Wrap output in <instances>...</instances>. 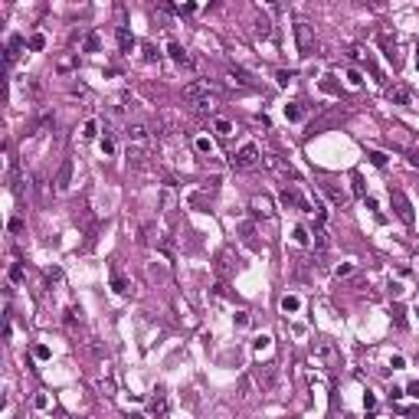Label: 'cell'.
<instances>
[{
	"instance_id": "1",
	"label": "cell",
	"mask_w": 419,
	"mask_h": 419,
	"mask_svg": "<svg viewBox=\"0 0 419 419\" xmlns=\"http://www.w3.org/2000/svg\"><path fill=\"white\" fill-rule=\"evenodd\" d=\"M183 98H187L190 108H197V111H213L216 102H220V92H216L210 82H190V85L183 88Z\"/></svg>"
},
{
	"instance_id": "2",
	"label": "cell",
	"mask_w": 419,
	"mask_h": 419,
	"mask_svg": "<svg viewBox=\"0 0 419 419\" xmlns=\"http://www.w3.org/2000/svg\"><path fill=\"white\" fill-rule=\"evenodd\" d=\"M259 161H262V151L255 148L252 141H246L243 148H239L236 154H233V161H230V164L236 167V170H249V167H255Z\"/></svg>"
},
{
	"instance_id": "3",
	"label": "cell",
	"mask_w": 419,
	"mask_h": 419,
	"mask_svg": "<svg viewBox=\"0 0 419 419\" xmlns=\"http://www.w3.org/2000/svg\"><path fill=\"white\" fill-rule=\"evenodd\" d=\"M295 43H298L301 56H311V49H315V26H311L308 20H298V23H295Z\"/></svg>"
},
{
	"instance_id": "4",
	"label": "cell",
	"mask_w": 419,
	"mask_h": 419,
	"mask_svg": "<svg viewBox=\"0 0 419 419\" xmlns=\"http://www.w3.org/2000/svg\"><path fill=\"white\" fill-rule=\"evenodd\" d=\"M390 206L396 210V216L403 223H413L416 216H413V206H410V200H406V193L403 190H390Z\"/></svg>"
},
{
	"instance_id": "5",
	"label": "cell",
	"mask_w": 419,
	"mask_h": 419,
	"mask_svg": "<svg viewBox=\"0 0 419 419\" xmlns=\"http://www.w3.org/2000/svg\"><path fill=\"white\" fill-rule=\"evenodd\" d=\"M125 135H128V144H131V148H144V151H148V144H151V131H148V125L135 121V125H128V128H125Z\"/></svg>"
},
{
	"instance_id": "6",
	"label": "cell",
	"mask_w": 419,
	"mask_h": 419,
	"mask_svg": "<svg viewBox=\"0 0 419 419\" xmlns=\"http://www.w3.org/2000/svg\"><path fill=\"white\" fill-rule=\"evenodd\" d=\"M315 360H318V364H325V367H337L340 364V357H337V350H334L331 340H318V344H315Z\"/></svg>"
},
{
	"instance_id": "7",
	"label": "cell",
	"mask_w": 419,
	"mask_h": 419,
	"mask_svg": "<svg viewBox=\"0 0 419 419\" xmlns=\"http://www.w3.org/2000/svg\"><path fill=\"white\" fill-rule=\"evenodd\" d=\"M72 170H76V164H72V158H66L59 164V174H56V193H66L72 187Z\"/></svg>"
},
{
	"instance_id": "8",
	"label": "cell",
	"mask_w": 419,
	"mask_h": 419,
	"mask_svg": "<svg viewBox=\"0 0 419 419\" xmlns=\"http://www.w3.org/2000/svg\"><path fill=\"white\" fill-rule=\"evenodd\" d=\"M249 210H252V216H255V220H259V216H262V220H269V216L275 213V210H272V200H269V197H252Z\"/></svg>"
},
{
	"instance_id": "9",
	"label": "cell",
	"mask_w": 419,
	"mask_h": 419,
	"mask_svg": "<svg viewBox=\"0 0 419 419\" xmlns=\"http://www.w3.org/2000/svg\"><path fill=\"white\" fill-rule=\"evenodd\" d=\"M167 56H170V59H174L177 66H193V59H190V53H187V49H183V46H180V43H177V40H170V43H167Z\"/></svg>"
},
{
	"instance_id": "10",
	"label": "cell",
	"mask_w": 419,
	"mask_h": 419,
	"mask_svg": "<svg viewBox=\"0 0 419 419\" xmlns=\"http://www.w3.org/2000/svg\"><path fill=\"white\" fill-rule=\"evenodd\" d=\"M167 410H170V400H167L164 390H158V396L151 400V416H154V419H164Z\"/></svg>"
},
{
	"instance_id": "11",
	"label": "cell",
	"mask_w": 419,
	"mask_h": 419,
	"mask_svg": "<svg viewBox=\"0 0 419 419\" xmlns=\"http://www.w3.org/2000/svg\"><path fill=\"white\" fill-rule=\"evenodd\" d=\"M387 98H390V102H393V105H410V102H413L410 88H406V85H400V82L387 88Z\"/></svg>"
},
{
	"instance_id": "12",
	"label": "cell",
	"mask_w": 419,
	"mask_h": 419,
	"mask_svg": "<svg viewBox=\"0 0 419 419\" xmlns=\"http://www.w3.org/2000/svg\"><path fill=\"white\" fill-rule=\"evenodd\" d=\"M20 49H23V36H20V33H13V36L7 40V66H13V63H16Z\"/></svg>"
},
{
	"instance_id": "13",
	"label": "cell",
	"mask_w": 419,
	"mask_h": 419,
	"mask_svg": "<svg viewBox=\"0 0 419 419\" xmlns=\"http://www.w3.org/2000/svg\"><path fill=\"white\" fill-rule=\"evenodd\" d=\"M278 308H282V315H298V311H301V298H298V295H282Z\"/></svg>"
},
{
	"instance_id": "14",
	"label": "cell",
	"mask_w": 419,
	"mask_h": 419,
	"mask_svg": "<svg viewBox=\"0 0 419 419\" xmlns=\"http://www.w3.org/2000/svg\"><path fill=\"white\" fill-rule=\"evenodd\" d=\"M255 380H259V387H262V390H269V387H272V380H275V367H272V364H262L259 370H255Z\"/></svg>"
},
{
	"instance_id": "15",
	"label": "cell",
	"mask_w": 419,
	"mask_h": 419,
	"mask_svg": "<svg viewBox=\"0 0 419 419\" xmlns=\"http://www.w3.org/2000/svg\"><path fill=\"white\" fill-rule=\"evenodd\" d=\"M118 49L121 53H131V49H135V36H131L128 26H118Z\"/></svg>"
},
{
	"instance_id": "16",
	"label": "cell",
	"mask_w": 419,
	"mask_h": 419,
	"mask_svg": "<svg viewBox=\"0 0 419 419\" xmlns=\"http://www.w3.org/2000/svg\"><path fill=\"white\" fill-rule=\"evenodd\" d=\"M193 148H197L200 154H210V158L216 154V144H213V138H206V135H200L197 141H193Z\"/></svg>"
},
{
	"instance_id": "17",
	"label": "cell",
	"mask_w": 419,
	"mask_h": 419,
	"mask_svg": "<svg viewBox=\"0 0 419 419\" xmlns=\"http://www.w3.org/2000/svg\"><path fill=\"white\" fill-rule=\"evenodd\" d=\"M111 288H115L118 295H128V292H131V282H128L121 272H115V275H111Z\"/></svg>"
},
{
	"instance_id": "18",
	"label": "cell",
	"mask_w": 419,
	"mask_h": 419,
	"mask_svg": "<svg viewBox=\"0 0 419 419\" xmlns=\"http://www.w3.org/2000/svg\"><path fill=\"white\" fill-rule=\"evenodd\" d=\"M141 59H144V63H158V59H161L158 46H154V43H141Z\"/></svg>"
},
{
	"instance_id": "19",
	"label": "cell",
	"mask_w": 419,
	"mask_h": 419,
	"mask_svg": "<svg viewBox=\"0 0 419 419\" xmlns=\"http://www.w3.org/2000/svg\"><path fill=\"white\" fill-rule=\"evenodd\" d=\"M285 118H288V121H301V118H305V108H301L298 102L285 105Z\"/></svg>"
},
{
	"instance_id": "20",
	"label": "cell",
	"mask_w": 419,
	"mask_h": 419,
	"mask_svg": "<svg viewBox=\"0 0 419 419\" xmlns=\"http://www.w3.org/2000/svg\"><path fill=\"white\" fill-rule=\"evenodd\" d=\"M95 135H98V121H95V118H85V121H82V138H85V141H92Z\"/></svg>"
},
{
	"instance_id": "21",
	"label": "cell",
	"mask_w": 419,
	"mask_h": 419,
	"mask_svg": "<svg viewBox=\"0 0 419 419\" xmlns=\"http://www.w3.org/2000/svg\"><path fill=\"white\" fill-rule=\"evenodd\" d=\"M213 128H216V135H223V138H230L233 131H236V128H233V121H226V118H216Z\"/></svg>"
},
{
	"instance_id": "22",
	"label": "cell",
	"mask_w": 419,
	"mask_h": 419,
	"mask_svg": "<svg viewBox=\"0 0 419 419\" xmlns=\"http://www.w3.org/2000/svg\"><path fill=\"white\" fill-rule=\"evenodd\" d=\"M315 249H318V252H325V249H328V230H325V226H318V230H315Z\"/></svg>"
},
{
	"instance_id": "23",
	"label": "cell",
	"mask_w": 419,
	"mask_h": 419,
	"mask_svg": "<svg viewBox=\"0 0 419 419\" xmlns=\"http://www.w3.org/2000/svg\"><path fill=\"white\" fill-rule=\"evenodd\" d=\"M269 347H272V337H269V334H259V337H255V344H252L255 354H265Z\"/></svg>"
},
{
	"instance_id": "24",
	"label": "cell",
	"mask_w": 419,
	"mask_h": 419,
	"mask_svg": "<svg viewBox=\"0 0 419 419\" xmlns=\"http://www.w3.org/2000/svg\"><path fill=\"white\" fill-rule=\"evenodd\" d=\"M98 148H102V154H105V158H111V154H115V138H111V135H105L102 141H98Z\"/></svg>"
},
{
	"instance_id": "25",
	"label": "cell",
	"mask_w": 419,
	"mask_h": 419,
	"mask_svg": "<svg viewBox=\"0 0 419 419\" xmlns=\"http://www.w3.org/2000/svg\"><path fill=\"white\" fill-rule=\"evenodd\" d=\"M321 190H325L328 197H331V203H334V206H344V193H337V190H334L331 183H325V187H321Z\"/></svg>"
},
{
	"instance_id": "26",
	"label": "cell",
	"mask_w": 419,
	"mask_h": 419,
	"mask_svg": "<svg viewBox=\"0 0 419 419\" xmlns=\"http://www.w3.org/2000/svg\"><path fill=\"white\" fill-rule=\"evenodd\" d=\"M292 239H295V243H298V246H308V243H311V236H308V230H305V226H295Z\"/></svg>"
},
{
	"instance_id": "27",
	"label": "cell",
	"mask_w": 419,
	"mask_h": 419,
	"mask_svg": "<svg viewBox=\"0 0 419 419\" xmlns=\"http://www.w3.org/2000/svg\"><path fill=\"white\" fill-rule=\"evenodd\" d=\"M255 36H272V23L262 16V20H255Z\"/></svg>"
},
{
	"instance_id": "28",
	"label": "cell",
	"mask_w": 419,
	"mask_h": 419,
	"mask_svg": "<svg viewBox=\"0 0 419 419\" xmlns=\"http://www.w3.org/2000/svg\"><path fill=\"white\" fill-rule=\"evenodd\" d=\"M350 180H354V197L367 200V190H364V177H360V174H354V177H350Z\"/></svg>"
},
{
	"instance_id": "29",
	"label": "cell",
	"mask_w": 419,
	"mask_h": 419,
	"mask_svg": "<svg viewBox=\"0 0 419 419\" xmlns=\"http://www.w3.org/2000/svg\"><path fill=\"white\" fill-rule=\"evenodd\" d=\"M43 46H46V36H43V33H33V36H30V49H33V53H40Z\"/></svg>"
},
{
	"instance_id": "30",
	"label": "cell",
	"mask_w": 419,
	"mask_h": 419,
	"mask_svg": "<svg viewBox=\"0 0 419 419\" xmlns=\"http://www.w3.org/2000/svg\"><path fill=\"white\" fill-rule=\"evenodd\" d=\"M98 46H102V40H98V33H88V36H85V53H95Z\"/></svg>"
},
{
	"instance_id": "31",
	"label": "cell",
	"mask_w": 419,
	"mask_h": 419,
	"mask_svg": "<svg viewBox=\"0 0 419 419\" xmlns=\"http://www.w3.org/2000/svg\"><path fill=\"white\" fill-rule=\"evenodd\" d=\"M292 79H295V72H288V69H278L275 72V82H278V85H288Z\"/></svg>"
},
{
	"instance_id": "32",
	"label": "cell",
	"mask_w": 419,
	"mask_h": 419,
	"mask_svg": "<svg viewBox=\"0 0 419 419\" xmlns=\"http://www.w3.org/2000/svg\"><path fill=\"white\" fill-rule=\"evenodd\" d=\"M334 272H337V278H347L350 272H354V262H340V265H337Z\"/></svg>"
},
{
	"instance_id": "33",
	"label": "cell",
	"mask_w": 419,
	"mask_h": 419,
	"mask_svg": "<svg viewBox=\"0 0 419 419\" xmlns=\"http://www.w3.org/2000/svg\"><path fill=\"white\" fill-rule=\"evenodd\" d=\"M33 406H36V410H49V396L46 393H36V396H33Z\"/></svg>"
},
{
	"instance_id": "34",
	"label": "cell",
	"mask_w": 419,
	"mask_h": 419,
	"mask_svg": "<svg viewBox=\"0 0 419 419\" xmlns=\"http://www.w3.org/2000/svg\"><path fill=\"white\" fill-rule=\"evenodd\" d=\"M33 357H36V360H49V347L46 344H36V347H33Z\"/></svg>"
},
{
	"instance_id": "35",
	"label": "cell",
	"mask_w": 419,
	"mask_h": 419,
	"mask_svg": "<svg viewBox=\"0 0 419 419\" xmlns=\"http://www.w3.org/2000/svg\"><path fill=\"white\" fill-rule=\"evenodd\" d=\"M10 282H23V265L13 262V269H10Z\"/></svg>"
},
{
	"instance_id": "36",
	"label": "cell",
	"mask_w": 419,
	"mask_h": 419,
	"mask_svg": "<svg viewBox=\"0 0 419 419\" xmlns=\"http://www.w3.org/2000/svg\"><path fill=\"white\" fill-rule=\"evenodd\" d=\"M370 161L377 167H387V154H383V151H370Z\"/></svg>"
},
{
	"instance_id": "37",
	"label": "cell",
	"mask_w": 419,
	"mask_h": 419,
	"mask_svg": "<svg viewBox=\"0 0 419 419\" xmlns=\"http://www.w3.org/2000/svg\"><path fill=\"white\" fill-rule=\"evenodd\" d=\"M390 367H393V370H403V367H406V357L403 354H393V357H390Z\"/></svg>"
},
{
	"instance_id": "38",
	"label": "cell",
	"mask_w": 419,
	"mask_h": 419,
	"mask_svg": "<svg viewBox=\"0 0 419 419\" xmlns=\"http://www.w3.org/2000/svg\"><path fill=\"white\" fill-rule=\"evenodd\" d=\"M233 321H236V328H249V311H236Z\"/></svg>"
},
{
	"instance_id": "39",
	"label": "cell",
	"mask_w": 419,
	"mask_h": 419,
	"mask_svg": "<svg viewBox=\"0 0 419 419\" xmlns=\"http://www.w3.org/2000/svg\"><path fill=\"white\" fill-rule=\"evenodd\" d=\"M347 82H350L354 88H357V85H364V79H360V72H357V69H350V72H347Z\"/></svg>"
},
{
	"instance_id": "40",
	"label": "cell",
	"mask_w": 419,
	"mask_h": 419,
	"mask_svg": "<svg viewBox=\"0 0 419 419\" xmlns=\"http://www.w3.org/2000/svg\"><path fill=\"white\" fill-rule=\"evenodd\" d=\"M406 396H413V400H419V380H413V383H406Z\"/></svg>"
},
{
	"instance_id": "41",
	"label": "cell",
	"mask_w": 419,
	"mask_h": 419,
	"mask_svg": "<svg viewBox=\"0 0 419 419\" xmlns=\"http://www.w3.org/2000/svg\"><path fill=\"white\" fill-rule=\"evenodd\" d=\"M321 88H325L328 95H337V85L331 82V76H325V82H321Z\"/></svg>"
},
{
	"instance_id": "42",
	"label": "cell",
	"mask_w": 419,
	"mask_h": 419,
	"mask_svg": "<svg viewBox=\"0 0 419 419\" xmlns=\"http://www.w3.org/2000/svg\"><path fill=\"white\" fill-rule=\"evenodd\" d=\"M396 328H406V311L396 305Z\"/></svg>"
},
{
	"instance_id": "43",
	"label": "cell",
	"mask_w": 419,
	"mask_h": 419,
	"mask_svg": "<svg viewBox=\"0 0 419 419\" xmlns=\"http://www.w3.org/2000/svg\"><path fill=\"white\" fill-rule=\"evenodd\" d=\"M364 406H367V410H373V406H377V396H373V393H364Z\"/></svg>"
},
{
	"instance_id": "44",
	"label": "cell",
	"mask_w": 419,
	"mask_h": 419,
	"mask_svg": "<svg viewBox=\"0 0 419 419\" xmlns=\"http://www.w3.org/2000/svg\"><path fill=\"white\" fill-rule=\"evenodd\" d=\"M10 230L20 233V230H23V220H16V216H13V220H10Z\"/></svg>"
},
{
	"instance_id": "45",
	"label": "cell",
	"mask_w": 419,
	"mask_h": 419,
	"mask_svg": "<svg viewBox=\"0 0 419 419\" xmlns=\"http://www.w3.org/2000/svg\"><path fill=\"white\" fill-rule=\"evenodd\" d=\"M416 66H419V56H416Z\"/></svg>"
}]
</instances>
